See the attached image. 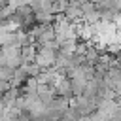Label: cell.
Segmentation results:
<instances>
[{"label":"cell","instance_id":"obj_2","mask_svg":"<svg viewBox=\"0 0 121 121\" xmlns=\"http://www.w3.org/2000/svg\"><path fill=\"white\" fill-rule=\"evenodd\" d=\"M113 9L117 13H121V0H113Z\"/></svg>","mask_w":121,"mask_h":121},{"label":"cell","instance_id":"obj_1","mask_svg":"<svg viewBox=\"0 0 121 121\" xmlns=\"http://www.w3.org/2000/svg\"><path fill=\"white\" fill-rule=\"evenodd\" d=\"M55 60H57V53L53 49H47V47H42L36 53V59H34V62L40 68H49V66H53Z\"/></svg>","mask_w":121,"mask_h":121}]
</instances>
